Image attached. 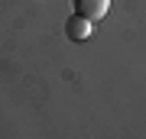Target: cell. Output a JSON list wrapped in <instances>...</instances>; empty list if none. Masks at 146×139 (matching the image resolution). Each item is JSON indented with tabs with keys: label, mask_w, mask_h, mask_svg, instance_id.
<instances>
[{
	"label": "cell",
	"mask_w": 146,
	"mask_h": 139,
	"mask_svg": "<svg viewBox=\"0 0 146 139\" xmlns=\"http://www.w3.org/2000/svg\"><path fill=\"white\" fill-rule=\"evenodd\" d=\"M72 7H75V13L84 16V20H101L107 10H110V0H72Z\"/></svg>",
	"instance_id": "cell-1"
},
{
	"label": "cell",
	"mask_w": 146,
	"mask_h": 139,
	"mask_svg": "<svg viewBox=\"0 0 146 139\" xmlns=\"http://www.w3.org/2000/svg\"><path fill=\"white\" fill-rule=\"evenodd\" d=\"M65 36L72 42H84L91 36V20H84V16H78V13L68 16V20H65Z\"/></svg>",
	"instance_id": "cell-2"
}]
</instances>
